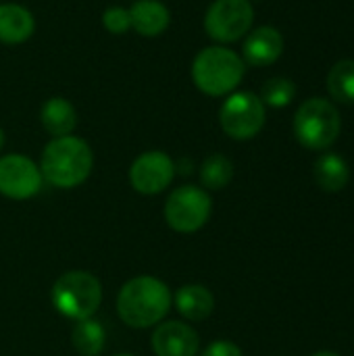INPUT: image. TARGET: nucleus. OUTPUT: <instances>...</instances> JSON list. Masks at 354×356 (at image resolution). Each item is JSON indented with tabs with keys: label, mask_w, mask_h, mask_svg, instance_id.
<instances>
[{
	"label": "nucleus",
	"mask_w": 354,
	"mask_h": 356,
	"mask_svg": "<svg viewBox=\"0 0 354 356\" xmlns=\"http://www.w3.org/2000/svg\"><path fill=\"white\" fill-rule=\"evenodd\" d=\"M313 177L317 181V186L323 190V192H340L348 186V179H351V167L348 163L336 154V152H325L321 154L317 161H315V167H313Z\"/></svg>",
	"instance_id": "obj_17"
},
{
	"label": "nucleus",
	"mask_w": 354,
	"mask_h": 356,
	"mask_svg": "<svg viewBox=\"0 0 354 356\" xmlns=\"http://www.w3.org/2000/svg\"><path fill=\"white\" fill-rule=\"evenodd\" d=\"M131 29L144 38H156L171 25V13L161 0H136L129 6Z\"/></svg>",
	"instance_id": "obj_14"
},
{
	"label": "nucleus",
	"mask_w": 354,
	"mask_h": 356,
	"mask_svg": "<svg viewBox=\"0 0 354 356\" xmlns=\"http://www.w3.org/2000/svg\"><path fill=\"white\" fill-rule=\"evenodd\" d=\"M173 307L186 321L200 323L213 315L215 296L202 284H186L173 292Z\"/></svg>",
	"instance_id": "obj_13"
},
{
	"label": "nucleus",
	"mask_w": 354,
	"mask_h": 356,
	"mask_svg": "<svg viewBox=\"0 0 354 356\" xmlns=\"http://www.w3.org/2000/svg\"><path fill=\"white\" fill-rule=\"evenodd\" d=\"M284 52V35L277 27L261 25L250 29L244 38L242 60L250 67H269Z\"/></svg>",
	"instance_id": "obj_12"
},
{
	"label": "nucleus",
	"mask_w": 354,
	"mask_h": 356,
	"mask_svg": "<svg viewBox=\"0 0 354 356\" xmlns=\"http://www.w3.org/2000/svg\"><path fill=\"white\" fill-rule=\"evenodd\" d=\"M40 173L44 181L58 190L81 186L94 169V152L83 138L63 136L52 138L40 156Z\"/></svg>",
	"instance_id": "obj_2"
},
{
	"label": "nucleus",
	"mask_w": 354,
	"mask_h": 356,
	"mask_svg": "<svg viewBox=\"0 0 354 356\" xmlns=\"http://www.w3.org/2000/svg\"><path fill=\"white\" fill-rule=\"evenodd\" d=\"M198 177H200V188H204L207 192H219L223 188H227L234 179V163L230 156L221 154V152H215V154H209L202 165H200V171H198Z\"/></svg>",
	"instance_id": "obj_19"
},
{
	"label": "nucleus",
	"mask_w": 354,
	"mask_h": 356,
	"mask_svg": "<svg viewBox=\"0 0 354 356\" xmlns=\"http://www.w3.org/2000/svg\"><path fill=\"white\" fill-rule=\"evenodd\" d=\"M102 25L108 33L113 35H121L127 33L131 29V17H129V8L123 6H108L102 13Z\"/></svg>",
	"instance_id": "obj_22"
},
{
	"label": "nucleus",
	"mask_w": 354,
	"mask_h": 356,
	"mask_svg": "<svg viewBox=\"0 0 354 356\" xmlns=\"http://www.w3.org/2000/svg\"><path fill=\"white\" fill-rule=\"evenodd\" d=\"M173 307L171 288L154 275L127 280L117 294V315L131 330H150L167 319Z\"/></svg>",
	"instance_id": "obj_1"
},
{
	"label": "nucleus",
	"mask_w": 354,
	"mask_h": 356,
	"mask_svg": "<svg viewBox=\"0 0 354 356\" xmlns=\"http://www.w3.org/2000/svg\"><path fill=\"white\" fill-rule=\"evenodd\" d=\"M71 344L79 356H100L106 346V330L96 317L73 321Z\"/></svg>",
	"instance_id": "obj_18"
},
{
	"label": "nucleus",
	"mask_w": 354,
	"mask_h": 356,
	"mask_svg": "<svg viewBox=\"0 0 354 356\" xmlns=\"http://www.w3.org/2000/svg\"><path fill=\"white\" fill-rule=\"evenodd\" d=\"M267 111L255 92H232L219 108V125L225 136L238 142L252 140L265 127Z\"/></svg>",
	"instance_id": "obj_7"
},
{
	"label": "nucleus",
	"mask_w": 354,
	"mask_h": 356,
	"mask_svg": "<svg viewBox=\"0 0 354 356\" xmlns=\"http://www.w3.org/2000/svg\"><path fill=\"white\" fill-rule=\"evenodd\" d=\"M213 215L211 194L194 184H184L169 192L163 217L165 223L177 234H196L200 232Z\"/></svg>",
	"instance_id": "obj_6"
},
{
	"label": "nucleus",
	"mask_w": 354,
	"mask_h": 356,
	"mask_svg": "<svg viewBox=\"0 0 354 356\" xmlns=\"http://www.w3.org/2000/svg\"><path fill=\"white\" fill-rule=\"evenodd\" d=\"M313 356H340L338 353H332V350H319V353H315Z\"/></svg>",
	"instance_id": "obj_24"
},
{
	"label": "nucleus",
	"mask_w": 354,
	"mask_h": 356,
	"mask_svg": "<svg viewBox=\"0 0 354 356\" xmlns=\"http://www.w3.org/2000/svg\"><path fill=\"white\" fill-rule=\"evenodd\" d=\"M296 96V86L292 79L288 77H271L269 81H265V86L261 88V100L265 106L271 108H284L288 106Z\"/></svg>",
	"instance_id": "obj_21"
},
{
	"label": "nucleus",
	"mask_w": 354,
	"mask_h": 356,
	"mask_svg": "<svg viewBox=\"0 0 354 356\" xmlns=\"http://www.w3.org/2000/svg\"><path fill=\"white\" fill-rule=\"evenodd\" d=\"M342 131V117L328 98L305 100L294 115V136L309 150H328Z\"/></svg>",
	"instance_id": "obj_5"
},
{
	"label": "nucleus",
	"mask_w": 354,
	"mask_h": 356,
	"mask_svg": "<svg viewBox=\"0 0 354 356\" xmlns=\"http://www.w3.org/2000/svg\"><path fill=\"white\" fill-rule=\"evenodd\" d=\"M52 307L58 315L71 321L96 317L102 307V284L100 280L83 269H71L61 273L50 290Z\"/></svg>",
	"instance_id": "obj_4"
},
{
	"label": "nucleus",
	"mask_w": 354,
	"mask_h": 356,
	"mask_svg": "<svg viewBox=\"0 0 354 356\" xmlns=\"http://www.w3.org/2000/svg\"><path fill=\"white\" fill-rule=\"evenodd\" d=\"M35 31L33 15L15 2L0 4V42L8 46H17L27 42Z\"/></svg>",
	"instance_id": "obj_15"
},
{
	"label": "nucleus",
	"mask_w": 354,
	"mask_h": 356,
	"mask_svg": "<svg viewBox=\"0 0 354 356\" xmlns=\"http://www.w3.org/2000/svg\"><path fill=\"white\" fill-rule=\"evenodd\" d=\"M325 86L336 102L354 104V58H342L332 65Z\"/></svg>",
	"instance_id": "obj_20"
},
{
	"label": "nucleus",
	"mask_w": 354,
	"mask_h": 356,
	"mask_svg": "<svg viewBox=\"0 0 354 356\" xmlns=\"http://www.w3.org/2000/svg\"><path fill=\"white\" fill-rule=\"evenodd\" d=\"M4 142H6V136H4V131H2V127H0V152H2V148H4Z\"/></svg>",
	"instance_id": "obj_25"
},
{
	"label": "nucleus",
	"mask_w": 354,
	"mask_h": 356,
	"mask_svg": "<svg viewBox=\"0 0 354 356\" xmlns=\"http://www.w3.org/2000/svg\"><path fill=\"white\" fill-rule=\"evenodd\" d=\"M255 23L250 0H215L204 15V31L211 40L225 46L246 38Z\"/></svg>",
	"instance_id": "obj_8"
},
{
	"label": "nucleus",
	"mask_w": 354,
	"mask_h": 356,
	"mask_svg": "<svg viewBox=\"0 0 354 356\" xmlns=\"http://www.w3.org/2000/svg\"><path fill=\"white\" fill-rule=\"evenodd\" d=\"M198 356H244L242 348L232 342V340H215L211 344H207Z\"/></svg>",
	"instance_id": "obj_23"
},
{
	"label": "nucleus",
	"mask_w": 354,
	"mask_h": 356,
	"mask_svg": "<svg viewBox=\"0 0 354 356\" xmlns=\"http://www.w3.org/2000/svg\"><path fill=\"white\" fill-rule=\"evenodd\" d=\"M113 356H136V355H131V353H119V355H113Z\"/></svg>",
	"instance_id": "obj_26"
},
{
	"label": "nucleus",
	"mask_w": 354,
	"mask_h": 356,
	"mask_svg": "<svg viewBox=\"0 0 354 356\" xmlns=\"http://www.w3.org/2000/svg\"><path fill=\"white\" fill-rule=\"evenodd\" d=\"M175 161L163 150H146L134 159L127 177L129 186L142 196L163 194L175 179Z\"/></svg>",
	"instance_id": "obj_9"
},
{
	"label": "nucleus",
	"mask_w": 354,
	"mask_h": 356,
	"mask_svg": "<svg viewBox=\"0 0 354 356\" xmlns=\"http://www.w3.org/2000/svg\"><path fill=\"white\" fill-rule=\"evenodd\" d=\"M150 350L154 356H198L200 336L186 321L165 319L152 330Z\"/></svg>",
	"instance_id": "obj_11"
},
{
	"label": "nucleus",
	"mask_w": 354,
	"mask_h": 356,
	"mask_svg": "<svg viewBox=\"0 0 354 356\" xmlns=\"http://www.w3.org/2000/svg\"><path fill=\"white\" fill-rule=\"evenodd\" d=\"M40 121H42V127L46 129V134H50L52 138L71 136L73 129L77 127V111L67 98L52 96L42 104Z\"/></svg>",
	"instance_id": "obj_16"
},
{
	"label": "nucleus",
	"mask_w": 354,
	"mask_h": 356,
	"mask_svg": "<svg viewBox=\"0 0 354 356\" xmlns=\"http://www.w3.org/2000/svg\"><path fill=\"white\" fill-rule=\"evenodd\" d=\"M44 177L40 167L27 154L0 156V196L10 200H29L42 190Z\"/></svg>",
	"instance_id": "obj_10"
},
{
	"label": "nucleus",
	"mask_w": 354,
	"mask_h": 356,
	"mask_svg": "<svg viewBox=\"0 0 354 356\" xmlns=\"http://www.w3.org/2000/svg\"><path fill=\"white\" fill-rule=\"evenodd\" d=\"M246 73V63L242 56L221 44L202 48L192 63L194 86L213 98L230 96L242 83Z\"/></svg>",
	"instance_id": "obj_3"
}]
</instances>
